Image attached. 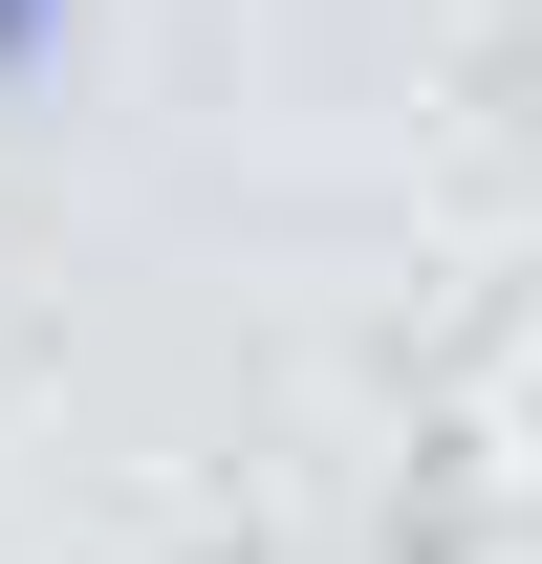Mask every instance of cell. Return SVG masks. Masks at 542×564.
Returning a JSON list of instances; mask_svg holds the SVG:
<instances>
[{
  "instance_id": "obj_1",
  "label": "cell",
  "mask_w": 542,
  "mask_h": 564,
  "mask_svg": "<svg viewBox=\"0 0 542 564\" xmlns=\"http://www.w3.org/2000/svg\"><path fill=\"white\" fill-rule=\"evenodd\" d=\"M44 44H66V0H0V87H22V66H44Z\"/></svg>"
}]
</instances>
